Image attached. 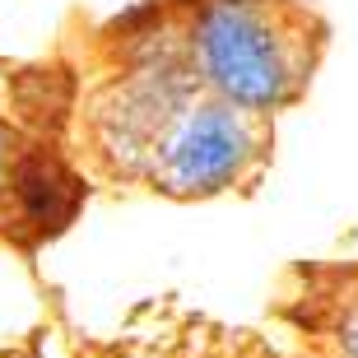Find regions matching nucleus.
<instances>
[{
    "instance_id": "7ed1b4c3",
    "label": "nucleus",
    "mask_w": 358,
    "mask_h": 358,
    "mask_svg": "<svg viewBox=\"0 0 358 358\" xmlns=\"http://www.w3.org/2000/svg\"><path fill=\"white\" fill-rule=\"evenodd\" d=\"M5 196L14 205V224L33 228L38 238L61 233L84 200V182L56 159L52 149H19L10 159Z\"/></svg>"
},
{
    "instance_id": "20e7f679",
    "label": "nucleus",
    "mask_w": 358,
    "mask_h": 358,
    "mask_svg": "<svg viewBox=\"0 0 358 358\" xmlns=\"http://www.w3.org/2000/svg\"><path fill=\"white\" fill-rule=\"evenodd\" d=\"M331 345H335V358H358V293L335 303L331 312Z\"/></svg>"
},
{
    "instance_id": "f03ea898",
    "label": "nucleus",
    "mask_w": 358,
    "mask_h": 358,
    "mask_svg": "<svg viewBox=\"0 0 358 358\" xmlns=\"http://www.w3.org/2000/svg\"><path fill=\"white\" fill-rule=\"evenodd\" d=\"M256 163H261V117L214 93H191L163 117L145 168L154 191L200 200L238 186Z\"/></svg>"
},
{
    "instance_id": "f257e3e1",
    "label": "nucleus",
    "mask_w": 358,
    "mask_h": 358,
    "mask_svg": "<svg viewBox=\"0 0 358 358\" xmlns=\"http://www.w3.org/2000/svg\"><path fill=\"white\" fill-rule=\"evenodd\" d=\"M312 10L298 0H196L186 56L205 93L275 117L312 80Z\"/></svg>"
}]
</instances>
